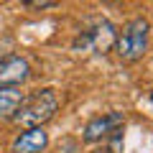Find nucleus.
Here are the masks:
<instances>
[{"label": "nucleus", "mask_w": 153, "mask_h": 153, "mask_svg": "<svg viewBox=\"0 0 153 153\" xmlns=\"http://www.w3.org/2000/svg\"><path fill=\"white\" fill-rule=\"evenodd\" d=\"M23 102V92L16 87H0V120L13 117Z\"/></svg>", "instance_id": "nucleus-7"}, {"label": "nucleus", "mask_w": 153, "mask_h": 153, "mask_svg": "<svg viewBox=\"0 0 153 153\" xmlns=\"http://www.w3.org/2000/svg\"><path fill=\"white\" fill-rule=\"evenodd\" d=\"M107 140H110V153H123V130L112 133Z\"/></svg>", "instance_id": "nucleus-8"}, {"label": "nucleus", "mask_w": 153, "mask_h": 153, "mask_svg": "<svg viewBox=\"0 0 153 153\" xmlns=\"http://www.w3.org/2000/svg\"><path fill=\"white\" fill-rule=\"evenodd\" d=\"M148 41H151V23L146 18H133L125 28H123L120 38L115 41L117 56L123 61H138L148 51Z\"/></svg>", "instance_id": "nucleus-2"}, {"label": "nucleus", "mask_w": 153, "mask_h": 153, "mask_svg": "<svg viewBox=\"0 0 153 153\" xmlns=\"http://www.w3.org/2000/svg\"><path fill=\"white\" fill-rule=\"evenodd\" d=\"M56 107H59V100H56L54 89H38V92L23 97L18 112L13 115V120L18 125H23L26 130H31V128H44V123H49L54 117Z\"/></svg>", "instance_id": "nucleus-1"}, {"label": "nucleus", "mask_w": 153, "mask_h": 153, "mask_svg": "<svg viewBox=\"0 0 153 153\" xmlns=\"http://www.w3.org/2000/svg\"><path fill=\"white\" fill-rule=\"evenodd\" d=\"M117 41L115 26L110 21H94L87 31H82L74 41V51H92V54H107Z\"/></svg>", "instance_id": "nucleus-3"}, {"label": "nucleus", "mask_w": 153, "mask_h": 153, "mask_svg": "<svg viewBox=\"0 0 153 153\" xmlns=\"http://www.w3.org/2000/svg\"><path fill=\"white\" fill-rule=\"evenodd\" d=\"M46 146H49V133L44 128H31L13 140V153H41L46 151Z\"/></svg>", "instance_id": "nucleus-6"}, {"label": "nucleus", "mask_w": 153, "mask_h": 153, "mask_svg": "<svg viewBox=\"0 0 153 153\" xmlns=\"http://www.w3.org/2000/svg\"><path fill=\"white\" fill-rule=\"evenodd\" d=\"M123 125H125L123 112H107V115H102V117H94V120H89L87 128H84V140L87 143L107 140L112 133L123 130Z\"/></svg>", "instance_id": "nucleus-4"}, {"label": "nucleus", "mask_w": 153, "mask_h": 153, "mask_svg": "<svg viewBox=\"0 0 153 153\" xmlns=\"http://www.w3.org/2000/svg\"><path fill=\"white\" fill-rule=\"evenodd\" d=\"M31 76V66L23 56H5L0 59V87H21Z\"/></svg>", "instance_id": "nucleus-5"}, {"label": "nucleus", "mask_w": 153, "mask_h": 153, "mask_svg": "<svg viewBox=\"0 0 153 153\" xmlns=\"http://www.w3.org/2000/svg\"><path fill=\"white\" fill-rule=\"evenodd\" d=\"M54 0H26V8H54Z\"/></svg>", "instance_id": "nucleus-9"}, {"label": "nucleus", "mask_w": 153, "mask_h": 153, "mask_svg": "<svg viewBox=\"0 0 153 153\" xmlns=\"http://www.w3.org/2000/svg\"><path fill=\"white\" fill-rule=\"evenodd\" d=\"M151 97H153V92H151Z\"/></svg>", "instance_id": "nucleus-10"}]
</instances>
